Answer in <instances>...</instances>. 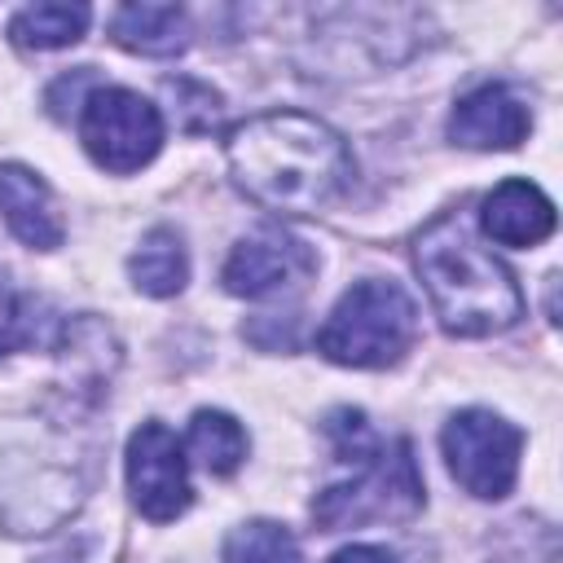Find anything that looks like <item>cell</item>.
<instances>
[{"label": "cell", "instance_id": "6da1fadb", "mask_svg": "<svg viewBox=\"0 0 563 563\" xmlns=\"http://www.w3.org/2000/svg\"><path fill=\"white\" fill-rule=\"evenodd\" d=\"M238 189L282 216H312L352 185V154L343 136L299 110H273L238 123L224 141Z\"/></svg>", "mask_w": 563, "mask_h": 563}, {"label": "cell", "instance_id": "7a4b0ae2", "mask_svg": "<svg viewBox=\"0 0 563 563\" xmlns=\"http://www.w3.org/2000/svg\"><path fill=\"white\" fill-rule=\"evenodd\" d=\"M413 268L449 334L484 339L510 330L523 317V290L515 273L475 238L462 211L435 216L413 238Z\"/></svg>", "mask_w": 563, "mask_h": 563}, {"label": "cell", "instance_id": "3957f363", "mask_svg": "<svg viewBox=\"0 0 563 563\" xmlns=\"http://www.w3.org/2000/svg\"><path fill=\"white\" fill-rule=\"evenodd\" d=\"M325 431L343 462H352V479H339L317 493L312 519L321 532H343L361 523H396L422 510V475L409 440H378L361 409L330 413Z\"/></svg>", "mask_w": 563, "mask_h": 563}, {"label": "cell", "instance_id": "277c9868", "mask_svg": "<svg viewBox=\"0 0 563 563\" xmlns=\"http://www.w3.org/2000/svg\"><path fill=\"white\" fill-rule=\"evenodd\" d=\"M418 339V308L400 282L365 277L339 295L325 325L317 330V352L352 369H387Z\"/></svg>", "mask_w": 563, "mask_h": 563}, {"label": "cell", "instance_id": "5b68a950", "mask_svg": "<svg viewBox=\"0 0 563 563\" xmlns=\"http://www.w3.org/2000/svg\"><path fill=\"white\" fill-rule=\"evenodd\" d=\"M440 449L449 475L479 501H497L519 479V449L523 431L493 409H462L444 422Z\"/></svg>", "mask_w": 563, "mask_h": 563}, {"label": "cell", "instance_id": "8992f818", "mask_svg": "<svg viewBox=\"0 0 563 563\" xmlns=\"http://www.w3.org/2000/svg\"><path fill=\"white\" fill-rule=\"evenodd\" d=\"M79 141L97 167L128 176L141 172L163 145V114L132 88H92L79 110Z\"/></svg>", "mask_w": 563, "mask_h": 563}, {"label": "cell", "instance_id": "52a82bcc", "mask_svg": "<svg viewBox=\"0 0 563 563\" xmlns=\"http://www.w3.org/2000/svg\"><path fill=\"white\" fill-rule=\"evenodd\" d=\"M128 493L150 523H172L189 510V462L180 440L163 422H141L128 440Z\"/></svg>", "mask_w": 563, "mask_h": 563}, {"label": "cell", "instance_id": "ba28073f", "mask_svg": "<svg viewBox=\"0 0 563 563\" xmlns=\"http://www.w3.org/2000/svg\"><path fill=\"white\" fill-rule=\"evenodd\" d=\"M312 268H317V255L308 251V242H299L282 229H260L229 251L220 282L229 295L264 299V295L299 286L303 277H312Z\"/></svg>", "mask_w": 563, "mask_h": 563}, {"label": "cell", "instance_id": "9c48e42d", "mask_svg": "<svg viewBox=\"0 0 563 563\" xmlns=\"http://www.w3.org/2000/svg\"><path fill=\"white\" fill-rule=\"evenodd\" d=\"M528 128H532V110L506 84L471 88L449 114V136L466 150H515L528 136Z\"/></svg>", "mask_w": 563, "mask_h": 563}, {"label": "cell", "instance_id": "30bf717a", "mask_svg": "<svg viewBox=\"0 0 563 563\" xmlns=\"http://www.w3.org/2000/svg\"><path fill=\"white\" fill-rule=\"evenodd\" d=\"M0 216L9 233L31 251H57L66 238L53 189L22 163H0Z\"/></svg>", "mask_w": 563, "mask_h": 563}, {"label": "cell", "instance_id": "8fae6325", "mask_svg": "<svg viewBox=\"0 0 563 563\" xmlns=\"http://www.w3.org/2000/svg\"><path fill=\"white\" fill-rule=\"evenodd\" d=\"M479 224L501 246H537L554 233V202L532 180H501L479 202Z\"/></svg>", "mask_w": 563, "mask_h": 563}, {"label": "cell", "instance_id": "7c38bea8", "mask_svg": "<svg viewBox=\"0 0 563 563\" xmlns=\"http://www.w3.org/2000/svg\"><path fill=\"white\" fill-rule=\"evenodd\" d=\"M110 35L119 48L141 57H176L189 44V18L176 4H119L110 13Z\"/></svg>", "mask_w": 563, "mask_h": 563}, {"label": "cell", "instance_id": "4fadbf2b", "mask_svg": "<svg viewBox=\"0 0 563 563\" xmlns=\"http://www.w3.org/2000/svg\"><path fill=\"white\" fill-rule=\"evenodd\" d=\"M128 273H132V286H136L141 295H154V299H167V295L185 290L189 255H185L180 233H172V229H150V233L141 238V246L132 251Z\"/></svg>", "mask_w": 563, "mask_h": 563}, {"label": "cell", "instance_id": "5bb4252c", "mask_svg": "<svg viewBox=\"0 0 563 563\" xmlns=\"http://www.w3.org/2000/svg\"><path fill=\"white\" fill-rule=\"evenodd\" d=\"M88 4H62V0H44V4H26L13 13L9 22V40L18 48H35V53H48V48H66L75 40H84L88 31Z\"/></svg>", "mask_w": 563, "mask_h": 563}, {"label": "cell", "instance_id": "9a60e30c", "mask_svg": "<svg viewBox=\"0 0 563 563\" xmlns=\"http://www.w3.org/2000/svg\"><path fill=\"white\" fill-rule=\"evenodd\" d=\"M189 453L207 475H233L246 457V431L224 409H198L189 422Z\"/></svg>", "mask_w": 563, "mask_h": 563}, {"label": "cell", "instance_id": "2e32d148", "mask_svg": "<svg viewBox=\"0 0 563 563\" xmlns=\"http://www.w3.org/2000/svg\"><path fill=\"white\" fill-rule=\"evenodd\" d=\"M224 563H303V554L290 528L273 519H251L224 537Z\"/></svg>", "mask_w": 563, "mask_h": 563}, {"label": "cell", "instance_id": "e0dca14e", "mask_svg": "<svg viewBox=\"0 0 563 563\" xmlns=\"http://www.w3.org/2000/svg\"><path fill=\"white\" fill-rule=\"evenodd\" d=\"M40 334V317H35V299H26L22 290H13L0 277V356L18 352L26 343H35Z\"/></svg>", "mask_w": 563, "mask_h": 563}, {"label": "cell", "instance_id": "ac0fdd59", "mask_svg": "<svg viewBox=\"0 0 563 563\" xmlns=\"http://www.w3.org/2000/svg\"><path fill=\"white\" fill-rule=\"evenodd\" d=\"M330 563H391V554L378 545H343Z\"/></svg>", "mask_w": 563, "mask_h": 563}]
</instances>
